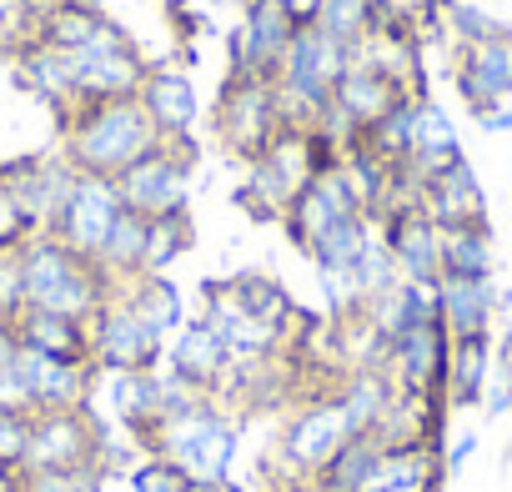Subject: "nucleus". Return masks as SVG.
Returning a JSON list of instances; mask_svg holds the SVG:
<instances>
[{
  "label": "nucleus",
  "mask_w": 512,
  "mask_h": 492,
  "mask_svg": "<svg viewBox=\"0 0 512 492\" xmlns=\"http://www.w3.org/2000/svg\"><path fill=\"white\" fill-rule=\"evenodd\" d=\"M161 131L146 116L141 96L121 101H81L61 116V156L81 176H106L116 181L126 166H136L146 151H156Z\"/></svg>",
  "instance_id": "f257e3e1"
},
{
  "label": "nucleus",
  "mask_w": 512,
  "mask_h": 492,
  "mask_svg": "<svg viewBox=\"0 0 512 492\" xmlns=\"http://www.w3.org/2000/svg\"><path fill=\"white\" fill-rule=\"evenodd\" d=\"M21 282H26V307L41 312H61V317H81L91 322L111 297H121V287L96 267V257H81L51 231L31 236L21 246Z\"/></svg>",
  "instance_id": "f03ea898"
},
{
  "label": "nucleus",
  "mask_w": 512,
  "mask_h": 492,
  "mask_svg": "<svg viewBox=\"0 0 512 492\" xmlns=\"http://www.w3.org/2000/svg\"><path fill=\"white\" fill-rule=\"evenodd\" d=\"M146 452L176 462L191 482H231L236 452H241V422L226 402L206 397L186 417H171L151 432Z\"/></svg>",
  "instance_id": "7ed1b4c3"
},
{
  "label": "nucleus",
  "mask_w": 512,
  "mask_h": 492,
  "mask_svg": "<svg viewBox=\"0 0 512 492\" xmlns=\"http://www.w3.org/2000/svg\"><path fill=\"white\" fill-rule=\"evenodd\" d=\"M352 417H347V402L337 387L317 392V397H302L292 407V417L282 422V437H277V467H282V482H307L352 442ZM277 487V482H272Z\"/></svg>",
  "instance_id": "20e7f679"
},
{
  "label": "nucleus",
  "mask_w": 512,
  "mask_h": 492,
  "mask_svg": "<svg viewBox=\"0 0 512 492\" xmlns=\"http://www.w3.org/2000/svg\"><path fill=\"white\" fill-rule=\"evenodd\" d=\"M211 121H216V141H221L226 156H236L241 166L256 161L272 146V136L282 131L277 76H262V71H256V76H236V81L226 76Z\"/></svg>",
  "instance_id": "39448f33"
},
{
  "label": "nucleus",
  "mask_w": 512,
  "mask_h": 492,
  "mask_svg": "<svg viewBox=\"0 0 512 492\" xmlns=\"http://www.w3.org/2000/svg\"><path fill=\"white\" fill-rule=\"evenodd\" d=\"M196 136H161L156 151H146L136 166H126L116 176V191L126 201V211L136 216H166V211H186L191 206V176H196Z\"/></svg>",
  "instance_id": "423d86ee"
},
{
  "label": "nucleus",
  "mask_w": 512,
  "mask_h": 492,
  "mask_svg": "<svg viewBox=\"0 0 512 492\" xmlns=\"http://www.w3.org/2000/svg\"><path fill=\"white\" fill-rule=\"evenodd\" d=\"M76 61V106L81 101H121V96H141L151 61L146 51L131 41V31L121 21H111L91 46L71 51Z\"/></svg>",
  "instance_id": "0eeeda50"
},
{
  "label": "nucleus",
  "mask_w": 512,
  "mask_h": 492,
  "mask_svg": "<svg viewBox=\"0 0 512 492\" xmlns=\"http://www.w3.org/2000/svg\"><path fill=\"white\" fill-rule=\"evenodd\" d=\"M347 216H372V211H367V196H362V186L352 181L347 161H337V166H322V171L292 196V206L282 211V231L292 236V246L307 257L312 246H317L337 221H347Z\"/></svg>",
  "instance_id": "6e6552de"
},
{
  "label": "nucleus",
  "mask_w": 512,
  "mask_h": 492,
  "mask_svg": "<svg viewBox=\"0 0 512 492\" xmlns=\"http://www.w3.org/2000/svg\"><path fill=\"white\" fill-rule=\"evenodd\" d=\"M382 367L392 372V382L402 387V397H422V402H447L452 332H447L442 322H422V327H407V332L387 337Z\"/></svg>",
  "instance_id": "1a4fd4ad"
},
{
  "label": "nucleus",
  "mask_w": 512,
  "mask_h": 492,
  "mask_svg": "<svg viewBox=\"0 0 512 492\" xmlns=\"http://www.w3.org/2000/svg\"><path fill=\"white\" fill-rule=\"evenodd\" d=\"M91 352L101 372H156L166 367V337L141 322L126 297H111L91 317Z\"/></svg>",
  "instance_id": "9d476101"
},
{
  "label": "nucleus",
  "mask_w": 512,
  "mask_h": 492,
  "mask_svg": "<svg viewBox=\"0 0 512 492\" xmlns=\"http://www.w3.org/2000/svg\"><path fill=\"white\" fill-rule=\"evenodd\" d=\"M101 417L96 407H56L31 417L26 467H101ZM106 472V467H101Z\"/></svg>",
  "instance_id": "9b49d317"
},
{
  "label": "nucleus",
  "mask_w": 512,
  "mask_h": 492,
  "mask_svg": "<svg viewBox=\"0 0 512 492\" xmlns=\"http://www.w3.org/2000/svg\"><path fill=\"white\" fill-rule=\"evenodd\" d=\"M121 211H126V201H121L116 181H106V176H76L61 216L51 221V236H61L71 252H81V257H96Z\"/></svg>",
  "instance_id": "f8f14e48"
},
{
  "label": "nucleus",
  "mask_w": 512,
  "mask_h": 492,
  "mask_svg": "<svg viewBox=\"0 0 512 492\" xmlns=\"http://www.w3.org/2000/svg\"><path fill=\"white\" fill-rule=\"evenodd\" d=\"M452 86L477 121L482 111L512 101V36L482 41V46H457L452 51Z\"/></svg>",
  "instance_id": "ddd939ff"
},
{
  "label": "nucleus",
  "mask_w": 512,
  "mask_h": 492,
  "mask_svg": "<svg viewBox=\"0 0 512 492\" xmlns=\"http://www.w3.org/2000/svg\"><path fill=\"white\" fill-rule=\"evenodd\" d=\"M16 372L26 382L31 412H56V407H91L96 397V367L91 362H56L31 347L16 352Z\"/></svg>",
  "instance_id": "4468645a"
},
{
  "label": "nucleus",
  "mask_w": 512,
  "mask_h": 492,
  "mask_svg": "<svg viewBox=\"0 0 512 492\" xmlns=\"http://www.w3.org/2000/svg\"><path fill=\"white\" fill-rule=\"evenodd\" d=\"M76 176H81V171H76L61 151H56V156H21V161H11V166H0V181L21 196V206L31 211V221H36L41 231H51V221L61 216V206H66Z\"/></svg>",
  "instance_id": "2eb2a0df"
},
{
  "label": "nucleus",
  "mask_w": 512,
  "mask_h": 492,
  "mask_svg": "<svg viewBox=\"0 0 512 492\" xmlns=\"http://www.w3.org/2000/svg\"><path fill=\"white\" fill-rule=\"evenodd\" d=\"M387 246H392V262L402 272V282H442V226L422 211V206H407V211H392L377 221Z\"/></svg>",
  "instance_id": "dca6fc26"
},
{
  "label": "nucleus",
  "mask_w": 512,
  "mask_h": 492,
  "mask_svg": "<svg viewBox=\"0 0 512 492\" xmlns=\"http://www.w3.org/2000/svg\"><path fill=\"white\" fill-rule=\"evenodd\" d=\"M96 387H106L111 397V422L146 452L151 432L161 427V367L156 372H101L96 367Z\"/></svg>",
  "instance_id": "f3484780"
},
{
  "label": "nucleus",
  "mask_w": 512,
  "mask_h": 492,
  "mask_svg": "<svg viewBox=\"0 0 512 492\" xmlns=\"http://www.w3.org/2000/svg\"><path fill=\"white\" fill-rule=\"evenodd\" d=\"M422 211L442 231H452V226H487V196H482V181H477L467 156L457 166H447V171L422 181Z\"/></svg>",
  "instance_id": "a211bd4d"
},
{
  "label": "nucleus",
  "mask_w": 512,
  "mask_h": 492,
  "mask_svg": "<svg viewBox=\"0 0 512 492\" xmlns=\"http://www.w3.org/2000/svg\"><path fill=\"white\" fill-rule=\"evenodd\" d=\"M166 367H171L176 377H186L191 387H201L206 397H216L221 382H226V372H231L236 362H231L226 342H221L201 317H186V327L166 342Z\"/></svg>",
  "instance_id": "6ab92c4d"
},
{
  "label": "nucleus",
  "mask_w": 512,
  "mask_h": 492,
  "mask_svg": "<svg viewBox=\"0 0 512 492\" xmlns=\"http://www.w3.org/2000/svg\"><path fill=\"white\" fill-rule=\"evenodd\" d=\"M16 342L31 347V352H41V357H56V362H91V367H96L91 322H81V317L21 307V312H16Z\"/></svg>",
  "instance_id": "aec40b11"
},
{
  "label": "nucleus",
  "mask_w": 512,
  "mask_h": 492,
  "mask_svg": "<svg viewBox=\"0 0 512 492\" xmlns=\"http://www.w3.org/2000/svg\"><path fill=\"white\" fill-rule=\"evenodd\" d=\"M16 81L36 101H46L56 111V121L76 106V61H71V51H56L46 41H31L26 51H16Z\"/></svg>",
  "instance_id": "412c9836"
},
{
  "label": "nucleus",
  "mask_w": 512,
  "mask_h": 492,
  "mask_svg": "<svg viewBox=\"0 0 512 492\" xmlns=\"http://www.w3.org/2000/svg\"><path fill=\"white\" fill-rule=\"evenodd\" d=\"M141 106H146V116L156 121L161 136H191V126L201 116L196 81L181 66H151V76L141 86Z\"/></svg>",
  "instance_id": "4be33fe9"
},
{
  "label": "nucleus",
  "mask_w": 512,
  "mask_h": 492,
  "mask_svg": "<svg viewBox=\"0 0 512 492\" xmlns=\"http://www.w3.org/2000/svg\"><path fill=\"white\" fill-rule=\"evenodd\" d=\"M241 36H246V56H251V71H262V76H277L282 56L292 51L297 41V21L277 6V0H246L241 6Z\"/></svg>",
  "instance_id": "5701e85b"
},
{
  "label": "nucleus",
  "mask_w": 512,
  "mask_h": 492,
  "mask_svg": "<svg viewBox=\"0 0 512 492\" xmlns=\"http://www.w3.org/2000/svg\"><path fill=\"white\" fill-rule=\"evenodd\" d=\"M442 292V327L452 337H477V332H497L502 322V292L497 277H477V282H437Z\"/></svg>",
  "instance_id": "b1692460"
},
{
  "label": "nucleus",
  "mask_w": 512,
  "mask_h": 492,
  "mask_svg": "<svg viewBox=\"0 0 512 492\" xmlns=\"http://www.w3.org/2000/svg\"><path fill=\"white\" fill-rule=\"evenodd\" d=\"M492 347H497V332L452 337V367H447V407L452 412L482 407L487 382H492Z\"/></svg>",
  "instance_id": "393cba45"
},
{
  "label": "nucleus",
  "mask_w": 512,
  "mask_h": 492,
  "mask_svg": "<svg viewBox=\"0 0 512 492\" xmlns=\"http://www.w3.org/2000/svg\"><path fill=\"white\" fill-rule=\"evenodd\" d=\"M342 402H347V417H352V432H377L392 407L402 402V387L392 382L387 367H352L342 382H337Z\"/></svg>",
  "instance_id": "a878e982"
},
{
  "label": "nucleus",
  "mask_w": 512,
  "mask_h": 492,
  "mask_svg": "<svg viewBox=\"0 0 512 492\" xmlns=\"http://www.w3.org/2000/svg\"><path fill=\"white\" fill-rule=\"evenodd\" d=\"M462 156H467V151H462V136H457L452 116H447L432 96H422V106H417V131H412V161H407V166L427 181V176L457 166Z\"/></svg>",
  "instance_id": "bb28decb"
},
{
  "label": "nucleus",
  "mask_w": 512,
  "mask_h": 492,
  "mask_svg": "<svg viewBox=\"0 0 512 492\" xmlns=\"http://www.w3.org/2000/svg\"><path fill=\"white\" fill-rule=\"evenodd\" d=\"M121 297H126V302L141 312V322L156 327L166 342L186 327V297H181V287H176L166 272H141L136 282L121 287Z\"/></svg>",
  "instance_id": "cd10ccee"
},
{
  "label": "nucleus",
  "mask_w": 512,
  "mask_h": 492,
  "mask_svg": "<svg viewBox=\"0 0 512 492\" xmlns=\"http://www.w3.org/2000/svg\"><path fill=\"white\" fill-rule=\"evenodd\" d=\"M382 437L377 432H357L317 477H312V492H367L372 477H377V462H382Z\"/></svg>",
  "instance_id": "c85d7f7f"
},
{
  "label": "nucleus",
  "mask_w": 512,
  "mask_h": 492,
  "mask_svg": "<svg viewBox=\"0 0 512 492\" xmlns=\"http://www.w3.org/2000/svg\"><path fill=\"white\" fill-rule=\"evenodd\" d=\"M226 287H231V297H236V307H241L246 317L272 322V327H282V332L292 327L297 302H292V292H287L272 272H231Z\"/></svg>",
  "instance_id": "c756f323"
},
{
  "label": "nucleus",
  "mask_w": 512,
  "mask_h": 492,
  "mask_svg": "<svg viewBox=\"0 0 512 492\" xmlns=\"http://www.w3.org/2000/svg\"><path fill=\"white\" fill-rule=\"evenodd\" d=\"M146 231H151L146 216L121 211L116 226H111V236H106V246L96 252V267H101L116 287H126V282L141 277V267H146Z\"/></svg>",
  "instance_id": "7c9ffc66"
},
{
  "label": "nucleus",
  "mask_w": 512,
  "mask_h": 492,
  "mask_svg": "<svg viewBox=\"0 0 512 492\" xmlns=\"http://www.w3.org/2000/svg\"><path fill=\"white\" fill-rule=\"evenodd\" d=\"M497 272L492 226H452L442 236V277L447 282H477Z\"/></svg>",
  "instance_id": "2f4dec72"
},
{
  "label": "nucleus",
  "mask_w": 512,
  "mask_h": 492,
  "mask_svg": "<svg viewBox=\"0 0 512 492\" xmlns=\"http://www.w3.org/2000/svg\"><path fill=\"white\" fill-rule=\"evenodd\" d=\"M422 96L427 91H412V96H402L382 121H372L362 136H357V146H367L377 161H387V166H407L412 161V131H417V106H422Z\"/></svg>",
  "instance_id": "473e14b6"
},
{
  "label": "nucleus",
  "mask_w": 512,
  "mask_h": 492,
  "mask_svg": "<svg viewBox=\"0 0 512 492\" xmlns=\"http://www.w3.org/2000/svg\"><path fill=\"white\" fill-rule=\"evenodd\" d=\"M387 0H322V11H317V31L342 41V46H362L382 21H387Z\"/></svg>",
  "instance_id": "72a5a7b5"
},
{
  "label": "nucleus",
  "mask_w": 512,
  "mask_h": 492,
  "mask_svg": "<svg viewBox=\"0 0 512 492\" xmlns=\"http://www.w3.org/2000/svg\"><path fill=\"white\" fill-rule=\"evenodd\" d=\"M146 221H151V231H146V267L141 272H171L196 246L191 206L186 211H166V216H146Z\"/></svg>",
  "instance_id": "f704fd0d"
},
{
  "label": "nucleus",
  "mask_w": 512,
  "mask_h": 492,
  "mask_svg": "<svg viewBox=\"0 0 512 492\" xmlns=\"http://www.w3.org/2000/svg\"><path fill=\"white\" fill-rule=\"evenodd\" d=\"M372 231H377L372 216H347V221H337V226L312 246L307 262H312L317 272H352V262L362 257V246H367Z\"/></svg>",
  "instance_id": "c9c22d12"
},
{
  "label": "nucleus",
  "mask_w": 512,
  "mask_h": 492,
  "mask_svg": "<svg viewBox=\"0 0 512 492\" xmlns=\"http://www.w3.org/2000/svg\"><path fill=\"white\" fill-rule=\"evenodd\" d=\"M397 282H402V272H397V262H392V246H387L382 226H377V231L367 236V246H362V257L352 262V287H357V297H362V307H367V302L387 297Z\"/></svg>",
  "instance_id": "e433bc0d"
},
{
  "label": "nucleus",
  "mask_w": 512,
  "mask_h": 492,
  "mask_svg": "<svg viewBox=\"0 0 512 492\" xmlns=\"http://www.w3.org/2000/svg\"><path fill=\"white\" fill-rule=\"evenodd\" d=\"M442 31H447L452 51H457V46H482V41L512 36V26L497 21V16H487L477 0H452V6H442Z\"/></svg>",
  "instance_id": "4c0bfd02"
},
{
  "label": "nucleus",
  "mask_w": 512,
  "mask_h": 492,
  "mask_svg": "<svg viewBox=\"0 0 512 492\" xmlns=\"http://www.w3.org/2000/svg\"><path fill=\"white\" fill-rule=\"evenodd\" d=\"M512 412V317L497 322V347H492V382L482 397V417H507Z\"/></svg>",
  "instance_id": "58836bf2"
},
{
  "label": "nucleus",
  "mask_w": 512,
  "mask_h": 492,
  "mask_svg": "<svg viewBox=\"0 0 512 492\" xmlns=\"http://www.w3.org/2000/svg\"><path fill=\"white\" fill-rule=\"evenodd\" d=\"M101 467H21V492H101Z\"/></svg>",
  "instance_id": "ea45409f"
},
{
  "label": "nucleus",
  "mask_w": 512,
  "mask_h": 492,
  "mask_svg": "<svg viewBox=\"0 0 512 492\" xmlns=\"http://www.w3.org/2000/svg\"><path fill=\"white\" fill-rule=\"evenodd\" d=\"M126 482H131V492H191V477L176 462L156 457V452L136 457V467L126 472Z\"/></svg>",
  "instance_id": "a19ab883"
},
{
  "label": "nucleus",
  "mask_w": 512,
  "mask_h": 492,
  "mask_svg": "<svg viewBox=\"0 0 512 492\" xmlns=\"http://www.w3.org/2000/svg\"><path fill=\"white\" fill-rule=\"evenodd\" d=\"M31 236H41V226L31 221V211L21 206V196L0 181V252H21Z\"/></svg>",
  "instance_id": "79ce46f5"
},
{
  "label": "nucleus",
  "mask_w": 512,
  "mask_h": 492,
  "mask_svg": "<svg viewBox=\"0 0 512 492\" xmlns=\"http://www.w3.org/2000/svg\"><path fill=\"white\" fill-rule=\"evenodd\" d=\"M31 417L36 412H21V407H0V462L6 467H26V452H31Z\"/></svg>",
  "instance_id": "37998d69"
},
{
  "label": "nucleus",
  "mask_w": 512,
  "mask_h": 492,
  "mask_svg": "<svg viewBox=\"0 0 512 492\" xmlns=\"http://www.w3.org/2000/svg\"><path fill=\"white\" fill-rule=\"evenodd\" d=\"M26 307V282H21V257L16 252H0V317H11Z\"/></svg>",
  "instance_id": "c03bdc74"
},
{
  "label": "nucleus",
  "mask_w": 512,
  "mask_h": 492,
  "mask_svg": "<svg viewBox=\"0 0 512 492\" xmlns=\"http://www.w3.org/2000/svg\"><path fill=\"white\" fill-rule=\"evenodd\" d=\"M472 457H477V432H457V442L442 447V477H457Z\"/></svg>",
  "instance_id": "a18cd8bd"
},
{
  "label": "nucleus",
  "mask_w": 512,
  "mask_h": 492,
  "mask_svg": "<svg viewBox=\"0 0 512 492\" xmlns=\"http://www.w3.org/2000/svg\"><path fill=\"white\" fill-rule=\"evenodd\" d=\"M472 126H477V131H487V136H512V101H502V106L482 111Z\"/></svg>",
  "instance_id": "49530a36"
},
{
  "label": "nucleus",
  "mask_w": 512,
  "mask_h": 492,
  "mask_svg": "<svg viewBox=\"0 0 512 492\" xmlns=\"http://www.w3.org/2000/svg\"><path fill=\"white\" fill-rule=\"evenodd\" d=\"M277 6L297 21V26H317V11H322V0H277Z\"/></svg>",
  "instance_id": "de8ad7c7"
},
{
  "label": "nucleus",
  "mask_w": 512,
  "mask_h": 492,
  "mask_svg": "<svg viewBox=\"0 0 512 492\" xmlns=\"http://www.w3.org/2000/svg\"><path fill=\"white\" fill-rule=\"evenodd\" d=\"M16 352H21V342H16V322H11V317H0V372L16 362Z\"/></svg>",
  "instance_id": "09e8293b"
},
{
  "label": "nucleus",
  "mask_w": 512,
  "mask_h": 492,
  "mask_svg": "<svg viewBox=\"0 0 512 492\" xmlns=\"http://www.w3.org/2000/svg\"><path fill=\"white\" fill-rule=\"evenodd\" d=\"M0 492H21V472L0 462Z\"/></svg>",
  "instance_id": "8fccbe9b"
},
{
  "label": "nucleus",
  "mask_w": 512,
  "mask_h": 492,
  "mask_svg": "<svg viewBox=\"0 0 512 492\" xmlns=\"http://www.w3.org/2000/svg\"><path fill=\"white\" fill-rule=\"evenodd\" d=\"M427 6H452V0H427Z\"/></svg>",
  "instance_id": "3c124183"
},
{
  "label": "nucleus",
  "mask_w": 512,
  "mask_h": 492,
  "mask_svg": "<svg viewBox=\"0 0 512 492\" xmlns=\"http://www.w3.org/2000/svg\"><path fill=\"white\" fill-rule=\"evenodd\" d=\"M507 457H512V437H507Z\"/></svg>",
  "instance_id": "603ef678"
},
{
  "label": "nucleus",
  "mask_w": 512,
  "mask_h": 492,
  "mask_svg": "<svg viewBox=\"0 0 512 492\" xmlns=\"http://www.w3.org/2000/svg\"><path fill=\"white\" fill-rule=\"evenodd\" d=\"M231 6H246V0H231Z\"/></svg>",
  "instance_id": "864d4df0"
}]
</instances>
